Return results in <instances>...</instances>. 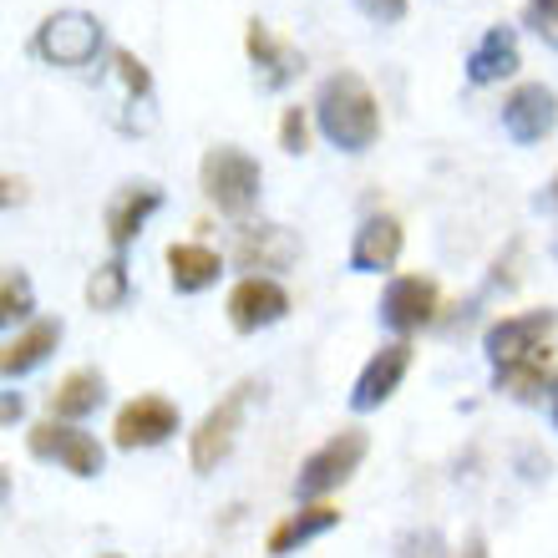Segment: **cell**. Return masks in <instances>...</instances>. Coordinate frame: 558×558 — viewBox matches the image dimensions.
I'll use <instances>...</instances> for the list:
<instances>
[{"label":"cell","mask_w":558,"mask_h":558,"mask_svg":"<svg viewBox=\"0 0 558 558\" xmlns=\"http://www.w3.org/2000/svg\"><path fill=\"white\" fill-rule=\"evenodd\" d=\"M315 122L340 153H366L381 137V102L366 87V76L330 72L315 92Z\"/></svg>","instance_id":"1"},{"label":"cell","mask_w":558,"mask_h":558,"mask_svg":"<svg viewBox=\"0 0 558 558\" xmlns=\"http://www.w3.org/2000/svg\"><path fill=\"white\" fill-rule=\"evenodd\" d=\"M259 183H265V173H259V162L244 153V147H208L204 162H198V189H204V198L219 214H229V219H244L254 204H259Z\"/></svg>","instance_id":"2"},{"label":"cell","mask_w":558,"mask_h":558,"mask_svg":"<svg viewBox=\"0 0 558 558\" xmlns=\"http://www.w3.org/2000/svg\"><path fill=\"white\" fill-rule=\"evenodd\" d=\"M31 51L51 66H92L102 51V21L92 11H51L31 36Z\"/></svg>","instance_id":"3"},{"label":"cell","mask_w":558,"mask_h":558,"mask_svg":"<svg viewBox=\"0 0 558 558\" xmlns=\"http://www.w3.org/2000/svg\"><path fill=\"white\" fill-rule=\"evenodd\" d=\"M361 457H366V432H355V426L336 432V437L320 441V447L300 462V472H294V498H325V493L345 487L355 477V468H361Z\"/></svg>","instance_id":"4"},{"label":"cell","mask_w":558,"mask_h":558,"mask_svg":"<svg viewBox=\"0 0 558 558\" xmlns=\"http://www.w3.org/2000/svg\"><path fill=\"white\" fill-rule=\"evenodd\" d=\"M107 97H112V122H118L122 133L153 128V72L128 46L107 51Z\"/></svg>","instance_id":"5"},{"label":"cell","mask_w":558,"mask_h":558,"mask_svg":"<svg viewBox=\"0 0 558 558\" xmlns=\"http://www.w3.org/2000/svg\"><path fill=\"white\" fill-rule=\"evenodd\" d=\"M250 397H254V381H239L234 391L198 422V432H193V441H189L193 472H214L223 457H229V447H234V437H239V422L250 412Z\"/></svg>","instance_id":"6"},{"label":"cell","mask_w":558,"mask_h":558,"mask_svg":"<svg viewBox=\"0 0 558 558\" xmlns=\"http://www.w3.org/2000/svg\"><path fill=\"white\" fill-rule=\"evenodd\" d=\"M554 310H523V315H502L498 325H487L483 351L493 366H523V361H538L548 330H554Z\"/></svg>","instance_id":"7"},{"label":"cell","mask_w":558,"mask_h":558,"mask_svg":"<svg viewBox=\"0 0 558 558\" xmlns=\"http://www.w3.org/2000/svg\"><path fill=\"white\" fill-rule=\"evenodd\" d=\"M26 447H31V457H41V462H61L72 477H97V472H102V462H107L102 447H97V437H92V432H82V426H72V422L31 426Z\"/></svg>","instance_id":"8"},{"label":"cell","mask_w":558,"mask_h":558,"mask_svg":"<svg viewBox=\"0 0 558 558\" xmlns=\"http://www.w3.org/2000/svg\"><path fill=\"white\" fill-rule=\"evenodd\" d=\"M284 315H290V294H284L279 279L250 275L229 290V325H234L239 336H254V330H265V325L284 320Z\"/></svg>","instance_id":"9"},{"label":"cell","mask_w":558,"mask_h":558,"mask_svg":"<svg viewBox=\"0 0 558 558\" xmlns=\"http://www.w3.org/2000/svg\"><path fill=\"white\" fill-rule=\"evenodd\" d=\"M437 305H441V294L432 279L422 275H401L386 284L381 294V325L386 330H397V336H416L422 325L437 320Z\"/></svg>","instance_id":"10"},{"label":"cell","mask_w":558,"mask_h":558,"mask_svg":"<svg viewBox=\"0 0 558 558\" xmlns=\"http://www.w3.org/2000/svg\"><path fill=\"white\" fill-rule=\"evenodd\" d=\"M178 432V407L168 397H137L128 401L112 422V441L122 452H137V447H158Z\"/></svg>","instance_id":"11"},{"label":"cell","mask_w":558,"mask_h":558,"mask_svg":"<svg viewBox=\"0 0 558 558\" xmlns=\"http://www.w3.org/2000/svg\"><path fill=\"white\" fill-rule=\"evenodd\" d=\"M244 51H250V61H254V76H259V87H269V92H284L294 76L305 72V57H300V46L284 41V36H275L265 21H250V31H244Z\"/></svg>","instance_id":"12"},{"label":"cell","mask_w":558,"mask_h":558,"mask_svg":"<svg viewBox=\"0 0 558 558\" xmlns=\"http://www.w3.org/2000/svg\"><path fill=\"white\" fill-rule=\"evenodd\" d=\"M554 122H558V102L544 82H523V87L508 92V102H502V128H508L513 143H523V147L544 143V137L554 133Z\"/></svg>","instance_id":"13"},{"label":"cell","mask_w":558,"mask_h":558,"mask_svg":"<svg viewBox=\"0 0 558 558\" xmlns=\"http://www.w3.org/2000/svg\"><path fill=\"white\" fill-rule=\"evenodd\" d=\"M412 371V345L407 340H391V345H381V351L366 361V371L355 376V391H351V407L355 412H376V407H386V401L397 397L401 376Z\"/></svg>","instance_id":"14"},{"label":"cell","mask_w":558,"mask_h":558,"mask_svg":"<svg viewBox=\"0 0 558 558\" xmlns=\"http://www.w3.org/2000/svg\"><path fill=\"white\" fill-rule=\"evenodd\" d=\"M401 259V223L391 219V214H371V219H361V229H355L351 239V269L355 275H381V269H391Z\"/></svg>","instance_id":"15"},{"label":"cell","mask_w":558,"mask_h":558,"mask_svg":"<svg viewBox=\"0 0 558 558\" xmlns=\"http://www.w3.org/2000/svg\"><path fill=\"white\" fill-rule=\"evenodd\" d=\"M162 208V193L153 189V183H133V189H122L112 204H107V244L112 250H128L137 234H143V223L153 219Z\"/></svg>","instance_id":"16"},{"label":"cell","mask_w":558,"mask_h":558,"mask_svg":"<svg viewBox=\"0 0 558 558\" xmlns=\"http://www.w3.org/2000/svg\"><path fill=\"white\" fill-rule=\"evenodd\" d=\"M518 66H523V57H518V31L513 26H487L483 41L472 46V57H468V82L472 87H493L502 76H513Z\"/></svg>","instance_id":"17"},{"label":"cell","mask_w":558,"mask_h":558,"mask_svg":"<svg viewBox=\"0 0 558 558\" xmlns=\"http://www.w3.org/2000/svg\"><path fill=\"white\" fill-rule=\"evenodd\" d=\"M234 259L244 269H290L294 259H300V244H294V234L279 229V223H254V229L239 234Z\"/></svg>","instance_id":"18"},{"label":"cell","mask_w":558,"mask_h":558,"mask_svg":"<svg viewBox=\"0 0 558 558\" xmlns=\"http://www.w3.org/2000/svg\"><path fill=\"white\" fill-rule=\"evenodd\" d=\"M57 340H61V320H31L21 336L5 340V355H0L5 381H15V376H26V371L41 366L46 355L57 351Z\"/></svg>","instance_id":"19"},{"label":"cell","mask_w":558,"mask_h":558,"mask_svg":"<svg viewBox=\"0 0 558 558\" xmlns=\"http://www.w3.org/2000/svg\"><path fill=\"white\" fill-rule=\"evenodd\" d=\"M223 259L208 244H173L168 250V279H173L178 294H198L208 284H219Z\"/></svg>","instance_id":"20"},{"label":"cell","mask_w":558,"mask_h":558,"mask_svg":"<svg viewBox=\"0 0 558 558\" xmlns=\"http://www.w3.org/2000/svg\"><path fill=\"white\" fill-rule=\"evenodd\" d=\"M102 376H97V371H66V376H61V386L57 391H51V416H57V422H82V416H92L97 412V407H102Z\"/></svg>","instance_id":"21"},{"label":"cell","mask_w":558,"mask_h":558,"mask_svg":"<svg viewBox=\"0 0 558 558\" xmlns=\"http://www.w3.org/2000/svg\"><path fill=\"white\" fill-rule=\"evenodd\" d=\"M340 523V508H330V502H315V508H300V513H290L284 523H279L275 533H269V554L284 558L294 554L300 544H310V538H320V533H330Z\"/></svg>","instance_id":"22"},{"label":"cell","mask_w":558,"mask_h":558,"mask_svg":"<svg viewBox=\"0 0 558 558\" xmlns=\"http://www.w3.org/2000/svg\"><path fill=\"white\" fill-rule=\"evenodd\" d=\"M128 294H133V275L122 265V254H112L107 265L92 269V279H87V305L92 310H122Z\"/></svg>","instance_id":"23"},{"label":"cell","mask_w":558,"mask_h":558,"mask_svg":"<svg viewBox=\"0 0 558 558\" xmlns=\"http://www.w3.org/2000/svg\"><path fill=\"white\" fill-rule=\"evenodd\" d=\"M31 310H36V290H31V275L26 269H5V279H0V315L5 320H31Z\"/></svg>","instance_id":"24"},{"label":"cell","mask_w":558,"mask_h":558,"mask_svg":"<svg viewBox=\"0 0 558 558\" xmlns=\"http://www.w3.org/2000/svg\"><path fill=\"white\" fill-rule=\"evenodd\" d=\"M544 386H548L544 361H523V366H502L498 371V391H508V397H518V401H533Z\"/></svg>","instance_id":"25"},{"label":"cell","mask_w":558,"mask_h":558,"mask_svg":"<svg viewBox=\"0 0 558 558\" xmlns=\"http://www.w3.org/2000/svg\"><path fill=\"white\" fill-rule=\"evenodd\" d=\"M279 147L284 153H305L310 147V118H305V107H284V118H279Z\"/></svg>","instance_id":"26"},{"label":"cell","mask_w":558,"mask_h":558,"mask_svg":"<svg viewBox=\"0 0 558 558\" xmlns=\"http://www.w3.org/2000/svg\"><path fill=\"white\" fill-rule=\"evenodd\" d=\"M523 26H533L558 51V0H529L523 5Z\"/></svg>","instance_id":"27"},{"label":"cell","mask_w":558,"mask_h":558,"mask_svg":"<svg viewBox=\"0 0 558 558\" xmlns=\"http://www.w3.org/2000/svg\"><path fill=\"white\" fill-rule=\"evenodd\" d=\"M355 5H361L371 21H381V26H397V21H407V0H355Z\"/></svg>","instance_id":"28"},{"label":"cell","mask_w":558,"mask_h":558,"mask_svg":"<svg viewBox=\"0 0 558 558\" xmlns=\"http://www.w3.org/2000/svg\"><path fill=\"white\" fill-rule=\"evenodd\" d=\"M401 558H447V548H441L437 533H416V538H407V554Z\"/></svg>","instance_id":"29"},{"label":"cell","mask_w":558,"mask_h":558,"mask_svg":"<svg viewBox=\"0 0 558 558\" xmlns=\"http://www.w3.org/2000/svg\"><path fill=\"white\" fill-rule=\"evenodd\" d=\"M457 558H487V544H483V533H472L468 544H462V554Z\"/></svg>","instance_id":"30"},{"label":"cell","mask_w":558,"mask_h":558,"mask_svg":"<svg viewBox=\"0 0 558 558\" xmlns=\"http://www.w3.org/2000/svg\"><path fill=\"white\" fill-rule=\"evenodd\" d=\"M15 416H21V397H15V391H5V422H15Z\"/></svg>","instance_id":"31"},{"label":"cell","mask_w":558,"mask_h":558,"mask_svg":"<svg viewBox=\"0 0 558 558\" xmlns=\"http://www.w3.org/2000/svg\"><path fill=\"white\" fill-rule=\"evenodd\" d=\"M548 204H558V173H554V183H548V193H544Z\"/></svg>","instance_id":"32"},{"label":"cell","mask_w":558,"mask_h":558,"mask_svg":"<svg viewBox=\"0 0 558 558\" xmlns=\"http://www.w3.org/2000/svg\"><path fill=\"white\" fill-rule=\"evenodd\" d=\"M554 426H558V386H554Z\"/></svg>","instance_id":"33"},{"label":"cell","mask_w":558,"mask_h":558,"mask_svg":"<svg viewBox=\"0 0 558 558\" xmlns=\"http://www.w3.org/2000/svg\"><path fill=\"white\" fill-rule=\"evenodd\" d=\"M102 558H122V554H102Z\"/></svg>","instance_id":"34"}]
</instances>
